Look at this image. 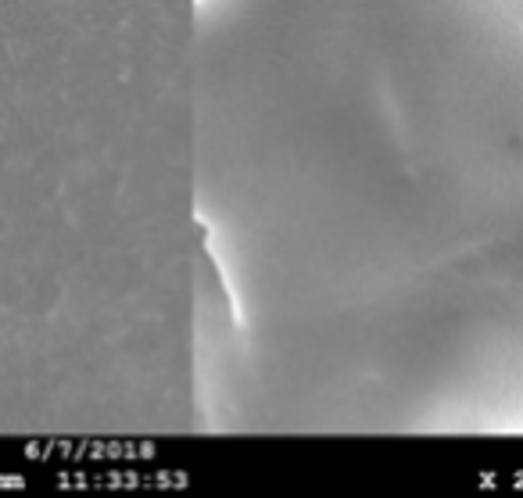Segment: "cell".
<instances>
[{
    "label": "cell",
    "mask_w": 523,
    "mask_h": 498,
    "mask_svg": "<svg viewBox=\"0 0 523 498\" xmlns=\"http://www.w3.org/2000/svg\"><path fill=\"white\" fill-rule=\"evenodd\" d=\"M498 7L505 11V18H512L523 29V0H498Z\"/></svg>",
    "instance_id": "6da1fadb"
}]
</instances>
